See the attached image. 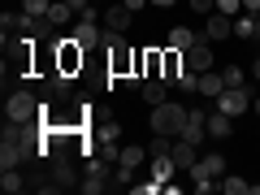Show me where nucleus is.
I'll return each mask as SVG.
<instances>
[{"label": "nucleus", "instance_id": "18", "mask_svg": "<svg viewBox=\"0 0 260 195\" xmlns=\"http://www.w3.org/2000/svg\"><path fill=\"white\" fill-rule=\"evenodd\" d=\"M182 169L174 165V156H152V178H160V182H169V178H178Z\"/></svg>", "mask_w": 260, "mask_h": 195}, {"label": "nucleus", "instance_id": "34", "mask_svg": "<svg viewBox=\"0 0 260 195\" xmlns=\"http://www.w3.org/2000/svg\"><path fill=\"white\" fill-rule=\"evenodd\" d=\"M251 78H256V83H260V56H256V61H251Z\"/></svg>", "mask_w": 260, "mask_h": 195}, {"label": "nucleus", "instance_id": "29", "mask_svg": "<svg viewBox=\"0 0 260 195\" xmlns=\"http://www.w3.org/2000/svg\"><path fill=\"white\" fill-rule=\"evenodd\" d=\"M48 5H52V0H22V9H26V13H39V18L48 13Z\"/></svg>", "mask_w": 260, "mask_h": 195}, {"label": "nucleus", "instance_id": "4", "mask_svg": "<svg viewBox=\"0 0 260 195\" xmlns=\"http://www.w3.org/2000/svg\"><path fill=\"white\" fill-rule=\"evenodd\" d=\"M186 65H191L195 74H208V70H213V39H195L191 48H186Z\"/></svg>", "mask_w": 260, "mask_h": 195}, {"label": "nucleus", "instance_id": "25", "mask_svg": "<svg viewBox=\"0 0 260 195\" xmlns=\"http://www.w3.org/2000/svg\"><path fill=\"white\" fill-rule=\"evenodd\" d=\"M169 148H174V139H169V135H152V143H148L152 156H169Z\"/></svg>", "mask_w": 260, "mask_h": 195}, {"label": "nucleus", "instance_id": "30", "mask_svg": "<svg viewBox=\"0 0 260 195\" xmlns=\"http://www.w3.org/2000/svg\"><path fill=\"white\" fill-rule=\"evenodd\" d=\"M186 5H191L195 13H204V18H208V13H217V0H186Z\"/></svg>", "mask_w": 260, "mask_h": 195}, {"label": "nucleus", "instance_id": "3", "mask_svg": "<svg viewBox=\"0 0 260 195\" xmlns=\"http://www.w3.org/2000/svg\"><path fill=\"white\" fill-rule=\"evenodd\" d=\"M5 117L9 121H35L39 117V100L30 91H13L9 100H5Z\"/></svg>", "mask_w": 260, "mask_h": 195}, {"label": "nucleus", "instance_id": "37", "mask_svg": "<svg viewBox=\"0 0 260 195\" xmlns=\"http://www.w3.org/2000/svg\"><path fill=\"white\" fill-rule=\"evenodd\" d=\"M95 5H104V0H95Z\"/></svg>", "mask_w": 260, "mask_h": 195}, {"label": "nucleus", "instance_id": "7", "mask_svg": "<svg viewBox=\"0 0 260 195\" xmlns=\"http://www.w3.org/2000/svg\"><path fill=\"white\" fill-rule=\"evenodd\" d=\"M139 74L143 78H160L165 74V48H143L139 52Z\"/></svg>", "mask_w": 260, "mask_h": 195}, {"label": "nucleus", "instance_id": "8", "mask_svg": "<svg viewBox=\"0 0 260 195\" xmlns=\"http://www.w3.org/2000/svg\"><path fill=\"white\" fill-rule=\"evenodd\" d=\"M186 178H191V186H195L200 195H213V191H221V182H217V178L208 174V165H204V160H195V165L186 169Z\"/></svg>", "mask_w": 260, "mask_h": 195}, {"label": "nucleus", "instance_id": "14", "mask_svg": "<svg viewBox=\"0 0 260 195\" xmlns=\"http://www.w3.org/2000/svg\"><path fill=\"white\" fill-rule=\"evenodd\" d=\"M44 18L52 22V26H70V22H74V9H70V0H52Z\"/></svg>", "mask_w": 260, "mask_h": 195}, {"label": "nucleus", "instance_id": "33", "mask_svg": "<svg viewBox=\"0 0 260 195\" xmlns=\"http://www.w3.org/2000/svg\"><path fill=\"white\" fill-rule=\"evenodd\" d=\"M152 5H156V9H174L178 0H152Z\"/></svg>", "mask_w": 260, "mask_h": 195}, {"label": "nucleus", "instance_id": "12", "mask_svg": "<svg viewBox=\"0 0 260 195\" xmlns=\"http://www.w3.org/2000/svg\"><path fill=\"white\" fill-rule=\"evenodd\" d=\"M169 156H174V165H178V169L186 174V169H191L195 160H200V152H195V143H186V139H174V148H169Z\"/></svg>", "mask_w": 260, "mask_h": 195}, {"label": "nucleus", "instance_id": "27", "mask_svg": "<svg viewBox=\"0 0 260 195\" xmlns=\"http://www.w3.org/2000/svg\"><path fill=\"white\" fill-rule=\"evenodd\" d=\"M130 191L135 195H156V191H165V182H160V178H148V182H135Z\"/></svg>", "mask_w": 260, "mask_h": 195}, {"label": "nucleus", "instance_id": "10", "mask_svg": "<svg viewBox=\"0 0 260 195\" xmlns=\"http://www.w3.org/2000/svg\"><path fill=\"white\" fill-rule=\"evenodd\" d=\"M204 126H208V139H230V135H234V117H225L221 109H208Z\"/></svg>", "mask_w": 260, "mask_h": 195}, {"label": "nucleus", "instance_id": "13", "mask_svg": "<svg viewBox=\"0 0 260 195\" xmlns=\"http://www.w3.org/2000/svg\"><path fill=\"white\" fill-rule=\"evenodd\" d=\"M109 169H87V178H83V182H78V191H83V195H100V191H109Z\"/></svg>", "mask_w": 260, "mask_h": 195}, {"label": "nucleus", "instance_id": "15", "mask_svg": "<svg viewBox=\"0 0 260 195\" xmlns=\"http://www.w3.org/2000/svg\"><path fill=\"white\" fill-rule=\"evenodd\" d=\"M26 178H22V169H0V191L5 195H18V191H26Z\"/></svg>", "mask_w": 260, "mask_h": 195}, {"label": "nucleus", "instance_id": "24", "mask_svg": "<svg viewBox=\"0 0 260 195\" xmlns=\"http://www.w3.org/2000/svg\"><path fill=\"white\" fill-rule=\"evenodd\" d=\"M200 160L208 165V174H213V178H225V156H221V152H208V156H200Z\"/></svg>", "mask_w": 260, "mask_h": 195}, {"label": "nucleus", "instance_id": "5", "mask_svg": "<svg viewBox=\"0 0 260 195\" xmlns=\"http://www.w3.org/2000/svg\"><path fill=\"white\" fill-rule=\"evenodd\" d=\"M130 22H135V13H130L126 5H121V0H113L109 9H104L100 26H104V30H121V35H126V30H130Z\"/></svg>", "mask_w": 260, "mask_h": 195}, {"label": "nucleus", "instance_id": "31", "mask_svg": "<svg viewBox=\"0 0 260 195\" xmlns=\"http://www.w3.org/2000/svg\"><path fill=\"white\" fill-rule=\"evenodd\" d=\"M121 5H126V9H130V13H139V9H143V5H152V0H121Z\"/></svg>", "mask_w": 260, "mask_h": 195}, {"label": "nucleus", "instance_id": "16", "mask_svg": "<svg viewBox=\"0 0 260 195\" xmlns=\"http://www.w3.org/2000/svg\"><path fill=\"white\" fill-rule=\"evenodd\" d=\"M221 91H225V78H221V74H213V70L200 74V95H204V100H217Z\"/></svg>", "mask_w": 260, "mask_h": 195}, {"label": "nucleus", "instance_id": "26", "mask_svg": "<svg viewBox=\"0 0 260 195\" xmlns=\"http://www.w3.org/2000/svg\"><path fill=\"white\" fill-rule=\"evenodd\" d=\"M113 186H135V169L130 165H113Z\"/></svg>", "mask_w": 260, "mask_h": 195}, {"label": "nucleus", "instance_id": "6", "mask_svg": "<svg viewBox=\"0 0 260 195\" xmlns=\"http://www.w3.org/2000/svg\"><path fill=\"white\" fill-rule=\"evenodd\" d=\"M204 39H213V44L234 39V18H225V13H208V22H204Z\"/></svg>", "mask_w": 260, "mask_h": 195}, {"label": "nucleus", "instance_id": "11", "mask_svg": "<svg viewBox=\"0 0 260 195\" xmlns=\"http://www.w3.org/2000/svg\"><path fill=\"white\" fill-rule=\"evenodd\" d=\"M139 95L148 100V109H156V104L169 100V83H165V78H148V83L139 87Z\"/></svg>", "mask_w": 260, "mask_h": 195}, {"label": "nucleus", "instance_id": "17", "mask_svg": "<svg viewBox=\"0 0 260 195\" xmlns=\"http://www.w3.org/2000/svg\"><path fill=\"white\" fill-rule=\"evenodd\" d=\"M148 156H152L148 148H139V143H126V148H121V156H117V165H130V169H139Z\"/></svg>", "mask_w": 260, "mask_h": 195}, {"label": "nucleus", "instance_id": "36", "mask_svg": "<svg viewBox=\"0 0 260 195\" xmlns=\"http://www.w3.org/2000/svg\"><path fill=\"white\" fill-rule=\"evenodd\" d=\"M256 35H260V13H256Z\"/></svg>", "mask_w": 260, "mask_h": 195}, {"label": "nucleus", "instance_id": "20", "mask_svg": "<svg viewBox=\"0 0 260 195\" xmlns=\"http://www.w3.org/2000/svg\"><path fill=\"white\" fill-rule=\"evenodd\" d=\"M91 139H95V143H117V139H121V126H117V121H100Z\"/></svg>", "mask_w": 260, "mask_h": 195}, {"label": "nucleus", "instance_id": "1", "mask_svg": "<svg viewBox=\"0 0 260 195\" xmlns=\"http://www.w3.org/2000/svg\"><path fill=\"white\" fill-rule=\"evenodd\" d=\"M186 104H178V100H165V104H156V109L148 113L152 117V135H169V139H178L182 135V126H186Z\"/></svg>", "mask_w": 260, "mask_h": 195}, {"label": "nucleus", "instance_id": "9", "mask_svg": "<svg viewBox=\"0 0 260 195\" xmlns=\"http://www.w3.org/2000/svg\"><path fill=\"white\" fill-rule=\"evenodd\" d=\"M74 39L87 48V52H91V48H100V39H104V26H100V22H83V18H78V22H74Z\"/></svg>", "mask_w": 260, "mask_h": 195}, {"label": "nucleus", "instance_id": "32", "mask_svg": "<svg viewBox=\"0 0 260 195\" xmlns=\"http://www.w3.org/2000/svg\"><path fill=\"white\" fill-rule=\"evenodd\" d=\"M243 13H260V0H243Z\"/></svg>", "mask_w": 260, "mask_h": 195}, {"label": "nucleus", "instance_id": "22", "mask_svg": "<svg viewBox=\"0 0 260 195\" xmlns=\"http://www.w3.org/2000/svg\"><path fill=\"white\" fill-rule=\"evenodd\" d=\"M221 191H225V195H247L251 182H247V178H239V174H225V178H221Z\"/></svg>", "mask_w": 260, "mask_h": 195}, {"label": "nucleus", "instance_id": "21", "mask_svg": "<svg viewBox=\"0 0 260 195\" xmlns=\"http://www.w3.org/2000/svg\"><path fill=\"white\" fill-rule=\"evenodd\" d=\"M256 35V13H239L234 18V39H251Z\"/></svg>", "mask_w": 260, "mask_h": 195}, {"label": "nucleus", "instance_id": "2", "mask_svg": "<svg viewBox=\"0 0 260 195\" xmlns=\"http://www.w3.org/2000/svg\"><path fill=\"white\" fill-rule=\"evenodd\" d=\"M217 109H221L225 117H243V113H251V87H225V91L217 95Z\"/></svg>", "mask_w": 260, "mask_h": 195}, {"label": "nucleus", "instance_id": "19", "mask_svg": "<svg viewBox=\"0 0 260 195\" xmlns=\"http://www.w3.org/2000/svg\"><path fill=\"white\" fill-rule=\"evenodd\" d=\"M195 39H200L195 30H186V26H174V30H169V39H165V44H169V48H178V52H186V48H191Z\"/></svg>", "mask_w": 260, "mask_h": 195}, {"label": "nucleus", "instance_id": "35", "mask_svg": "<svg viewBox=\"0 0 260 195\" xmlns=\"http://www.w3.org/2000/svg\"><path fill=\"white\" fill-rule=\"evenodd\" d=\"M251 113H256V117H260V95H251Z\"/></svg>", "mask_w": 260, "mask_h": 195}, {"label": "nucleus", "instance_id": "28", "mask_svg": "<svg viewBox=\"0 0 260 195\" xmlns=\"http://www.w3.org/2000/svg\"><path fill=\"white\" fill-rule=\"evenodd\" d=\"M217 13H225V18H239V13H243V0H217Z\"/></svg>", "mask_w": 260, "mask_h": 195}, {"label": "nucleus", "instance_id": "23", "mask_svg": "<svg viewBox=\"0 0 260 195\" xmlns=\"http://www.w3.org/2000/svg\"><path fill=\"white\" fill-rule=\"evenodd\" d=\"M221 78H225V87H247V70L243 65H225Z\"/></svg>", "mask_w": 260, "mask_h": 195}]
</instances>
